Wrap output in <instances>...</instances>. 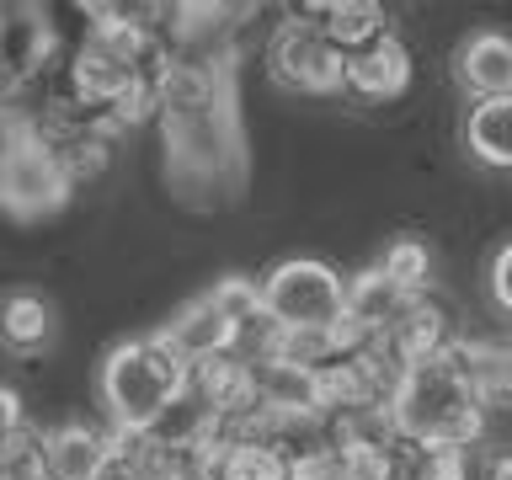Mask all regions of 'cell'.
<instances>
[{
    "mask_svg": "<svg viewBox=\"0 0 512 480\" xmlns=\"http://www.w3.org/2000/svg\"><path fill=\"white\" fill-rule=\"evenodd\" d=\"M448 363L470 384V395L491 411H512V342L507 336H459L448 347Z\"/></svg>",
    "mask_w": 512,
    "mask_h": 480,
    "instance_id": "8992f818",
    "label": "cell"
},
{
    "mask_svg": "<svg viewBox=\"0 0 512 480\" xmlns=\"http://www.w3.org/2000/svg\"><path fill=\"white\" fill-rule=\"evenodd\" d=\"M464 155L486 171H512V96H491V102H470L459 123Z\"/></svg>",
    "mask_w": 512,
    "mask_h": 480,
    "instance_id": "5bb4252c",
    "label": "cell"
},
{
    "mask_svg": "<svg viewBox=\"0 0 512 480\" xmlns=\"http://www.w3.org/2000/svg\"><path fill=\"white\" fill-rule=\"evenodd\" d=\"M475 480H512V443H480Z\"/></svg>",
    "mask_w": 512,
    "mask_h": 480,
    "instance_id": "484cf974",
    "label": "cell"
},
{
    "mask_svg": "<svg viewBox=\"0 0 512 480\" xmlns=\"http://www.w3.org/2000/svg\"><path fill=\"white\" fill-rule=\"evenodd\" d=\"M96 480H144V470H139V464H134V459H123V454H112V459H107V470H102V475H96Z\"/></svg>",
    "mask_w": 512,
    "mask_h": 480,
    "instance_id": "4316f807",
    "label": "cell"
},
{
    "mask_svg": "<svg viewBox=\"0 0 512 480\" xmlns=\"http://www.w3.org/2000/svg\"><path fill=\"white\" fill-rule=\"evenodd\" d=\"M395 448H384V443H347V448H336V480H395L400 475V454H395Z\"/></svg>",
    "mask_w": 512,
    "mask_h": 480,
    "instance_id": "44dd1931",
    "label": "cell"
},
{
    "mask_svg": "<svg viewBox=\"0 0 512 480\" xmlns=\"http://www.w3.org/2000/svg\"><path fill=\"white\" fill-rule=\"evenodd\" d=\"M390 416H395V432L416 448H464L470 454V448L486 443V406L470 395V384L459 379L448 352L411 368Z\"/></svg>",
    "mask_w": 512,
    "mask_h": 480,
    "instance_id": "7a4b0ae2",
    "label": "cell"
},
{
    "mask_svg": "<svg viewBox=\"0 0 512 480\" xmlns=\"http://www.w3.org/2000/svg\"><path fill=\"white\" fill-rule=\"evenodd\" d=\"M187 368L192 363L160 336V326L107 347L102 368H96L102 416L118 432H150L171 411V400L187 395Z\"/></svg>",
    "mask_w": 512,
    "mask_h": 480,
    "instance_id": "6da1fadb",
    "label": "cell"
},
{
    "mask_svg": "<svg viewBox=\"0 0 512 480\" xmlns=\"http://www.w3.org/2000/svg\"><path fill=\"white\" fill-rule=\"evenodd\" d=\"M288 480H336V448L320 432L310 443L288 448Z\"/></svg>",
    "mask_w": 512,
    "mask_h": 480,
    "instance_id": "cb8c5ba5",
    "label": "cell"
},
{
    "mask_svg": "<svg viewBox=\"0 0 512 480\" xmlns=\"http://www.w3.org/2000/svg\"><path fill=\"white\" fill-rule=\"evenodd\" d=\"M208 299H214L219 310L235 320V326H246L251 315H262V278H246V272H224V278H214V288H208Z\"/></svg>",
    "mask_w": 512,
    "mask_h": 480,
    "instance_id": "7402d4cb",
    "label": "cell"
},
{
    "mask_svg": "<svg viewBox=\"0 0 512 480\" xmlns=\"http://www.w3.org/2000/svg\"><path fill=\"white\" fill-rule=\"evenodd\" d=\"M320 32H326V43L347 64L358 54H368V48H379L384 38H395L390 11L374 6V0H326L320 6Z\"/></svg>",
    "mask_w": 512,
    "mask_h": 480,
    "instance_id": "7c38bea8",
    "label": "cell"
},
{
    "mask_svg": "<svg viewBox=\"0 0 512 480\" xmlns=\"http://www.w3.org/2000/svg\"><path fill=\"white\" fill-rule=\"evenodd\" d=\"M411 75H416L411 48L400 38H384L379 48H368V54L347 64V96L352 102H368V107H390L411 91Z\"/></svg>",
    "mask_w": 512,
    "mask_h": 480,
    "instance_id": "9c48e42d",
    "label": "cell"
},
{
    "mask_svg": "<svg viewBox=\"0 0 512 480\" xmlns=\"http://www.w3.org/2000/svg\"><path fill=\"white\" fill-rule=\"evenodd\" d=\"M379 272L390 283H400L406 294H427V283H432V251H427V240L395 235L390 246L379 251Z\"/></svg>",
    "mask_w": 512,
    "mask_h": 480,
    "instance_id": "d6986e66",
    "label": "cell"
},
{
    "mask_svg": "<svg viewBox=\"0 0 512 480\" xmlns=\"http://www.w3.org/2000/svg\"><path fill=\"white\" fill-rule=\"evenodd\" d=\"M48 480H96L112 459V422H86V416H64L48 427Z\"/></svg>",
    "mask_w": 512,
    "mask_h": 480,
    "instance_id": "52a82bcc",
    "label": "cell"
},
{
    "mask_svg": "<svg viewBox=\"0 0 512 480\" xmlns=\"http://www.w3.org/2000/svg\"><path fill=\"white\" fill-rule=\"evenodd\" d=\"M48 427L27 422L22 432L0 438V480H48Z\"/></svg>",
    "mask_w": 512,
    "mask_h": 480,
    "instance_id": "ac0fdd59",
    "label": "cell"
},
{
    "mask_svg": "<svg viewBox=\"0 0 512 480\" xmlns=\"http://www.w3.org/2000/svg\"><path fill=\"white\" fill-rule=\"evenodd\" d=\"M390 342L400 347L406 363H432V358H443V352L459 342V331H454V315H448L443 299L411 294L406 310H400V320L390 326Z\"/></svg>",
    "mask_w": 512,
    "mask_h": 480,
    "instance_id": "30bf717a",
    "label": "cell"
},
{
    "mask_svg": "<svg viewBox=\"0 0 512 480\" xmlns=\"http://www.w3.org/2000/svg\"><path fill=\"white\" fill-rule=\"evenodd\" d=\"M406 288L400 283H390L379 272V262L374 267H358L347 278V315L358 320V326H368V331H390L395 320H400V310H406Z\"/></svg>",
    "mask_w": 512,
    "mask_h": 480,
    "instance_id": "2e32d148",
    "label": "cell"
},
{
    "mask_svg": "<svg viewBox=\"0 0 512 480\" xmlns=\"http://www.w3.org/2000/svg\"><path fill=\"white\" fill-rule=\"evenodd\" d=\"M224 480H288V454H283V448H272V443L230 448Z\"/></svg>",
    "mask_w": 512,
    "mask_h": 480,
    "instance_id": "603a6c76",
    "label": "cell"
},
{
    "mask_svg": "<svg viewBox=\"0 0 512 480\" xmlns=\"http://www.w3.org/2000/svg\"><path fill=\"white\" fill-rule=\"evenodd\" d=\"M267 70L288 96H347V59L326 43L320 22H304V16L272 27Z\"/></svg>",
    "mask_w": 512,
    "mask_h": 480,
    "instance_id": "277c9868",
    "label": "cell"
},
{
    "mask_svg": "<svg viewBox=\"0 0 512 480\" xmlns=\"http://www.w3.org/2000/svg\"><path fill=\"white\" fill-rule=\"evenodd\" d=\"M75 198V187L64 182L54 150L43 139L22 144L16 155L0 160V214H11L16 224H43L64 214Z\"/></svg>",
    "mask_w": 512,
    "mask_h": 480,
    "instance_id": "5b68a950",
    "label": "cell"
},
{
    "mask_svg": "<svg viewBox=\"0 0 512 480\" xmlns=\"http://www.w3.org/2000/svg\"><path fill=\"white\" fill-rule=\"evenodd\" d=\"M59 331V315L54 304H48L43 294H32V288H11V294H0V347L16 352V358H38V352H48V342H54Z\"/></svg>",
    "mask_w": 512,
    "mask_h": 480,
    "instance_id": "4fadbf2b",
    "label": "cell"
},
{
    "mask_svg": "<svg viewBox=\"0 0 512 480\" xmlns=\"http://www.w3.org/2000/svg\"><path fill=\"white\" fill-rule=\"evenodd\" d=\"M235 320L219 310L214 299H208V288L203 294H192L187 304H176V310L160 320V336L182 352L187 363H198V358H219V352H235Z\"/></svg>",
    "mask_w": 512,
    "mask_h": 480,
    "instance_id": "ba28073f",
    "label": "cell"
},
{
    "mask_svg": "<svg viewBox=\"0 0 512 480\" xmlns=\"http://www.w3.org/2000/svg\"><path fill=\"white\" fill-rule=\"evenodd\" d=\"M400 470L406 480H475V459L464 448H416L400 438Z\"/></svg>",
    "mask_w": 512,
    "mask_h": 480,
    "instance_id": "ffe728a7",
    "label": "cell"
},
{
    "mask_svg": "<svg viewBox=\"0 0 512 480\" xmlns=\"http://www.w3.org/2000/svg\"><path fill=\"white\" fill-rule=\"evenodd\" d=\"M262 310L283 331H331L347 315V278L320 256H283L262 278Z\"/></svg>",
    "mask_w": 512,
    "mask_h": 480,
    "instance_id": "3957f363",
    "label": "cell"
},
{
    "mask_svg": "<svg viewBox=\"0 0 512 480\" xmlns=\"http://www.w3.org/2000/svg\"><path fill=\"white\" fill-rule=\"evenodd\" d=\"M486 294L496 304V315L512 320V235L502 240V246L491 251V267H486Z\"/></svg>",
    "mask_w": 512,
    "mask_h": 480,
    "instance_id": "d4e9b609",
    "label": "cell"
},
{
    "mask_svg": "<svg viewBox=\"0 0 512 480\" xmlns=\"http://www.w3.org/2000/svg\"><path fill=\"white\" fill-rule=\"evenodd\" d=\"M48 150H54L64 182H70L75 192L102 182V176L112 171V144H118V134L112 128H91V134H70V139H43Z\"/></svg>",
    "mask_w": 512,
    "mask_h": 480,
    "instance_id": "e0dca14e",
    "label": "cell"
},
{
    "mask_svg": "<svg viewBox=\"0 0 512 480\" xmlns=\"http://www.w3.org/2000/svg\"><path fill=\"white\" fill-rule=\"evenodd\" d=\"M187 395L198 400L208 416H224V411L251 406V400H256V390H251V363H240L235 352L198 358V363L187 368Z\"/></svg>",
    "mask_w": 512,
    "mask_h": 480,
    "instance_id": "9a60e30c",
    "label": "cell"
},
{
    "mask_svg": "<svg viewBox=\"0 0 512 480\" xmlns=\"http://www.w3.org/2000/svg\"><path fill=\"white\" fill-rule=\"evenodd\" d=\"M454 75L475 102L512 96V38L507 32H470L454 54Z\"/></svg>",
    "mask_w": 512,
    "mask_h": 480,
    "instance_id": "8fae6325",
    "label": "cell"
}]
</instances>
